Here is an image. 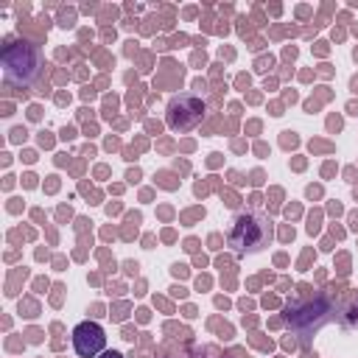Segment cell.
<instances>
[{"mask_svg": "<svg viewBox=\"0 0 358 358\" xmlns=\"http://www.w3.org/2000/svg\"><path fill=\"white\" fill-rule=\"evenodd\" d=\"M201 115H204V106L193 95H179L168 106V123H171V129H179V131L193 129L201 120Z\"/></svg>", "mask_w": 358, "mask_h": 358, "instance_id": "cell-3", "label": "cell"}, {"mask_svg": "<svg viewBox=\"0 0 358 358\" xmlns=\"http://www.w3.org/2000/svg\"><path fill=\"white\" fill-rule=\"evenodd\" d=\"M106 358H120V355L117 352H106Z\"/></svg>", "mask_w": 358, "mask_h": 358, "instance_id": "cell-5", "label": "cell"}, {"mask_svg": "<svg viewBox=\"0 0 358 358\" xmlns=\"http://www.w3.org/2000/svg\"><path fill=\"white\" fill-rule=\"evenodd\" d=\"M106 344V336L101 330V324L95 322H81L73 330V347L78 352V358H95Z\"/></svg>", "mask_w": 358, "mask_h": 358, "instance_id": "cell-4", "label": "cell"}, {"mask_svg": "<svg viewBox=\"0 0 358 358\" xmlns=\"http://www.w3.org/2000/svg\"><path fill=\"white\" fill-rule=\"evenodd\" d=\"M42 59L36 45L31 42H11L3 50V78L8 87H28L39 76Z\"/></svg>", "mask_w": 358, "mask_h": 358, "instance_id": "cell-1", "label": "cell"}, {"mask_svg": "<svg viewBox=\"0 0 358 358\" xmlns=\"http://www.w3.org/2000/svg\"><path fill=\"white\" fill-rule=\"evenodd\" d=\"M268 241V221L260 215H238L229 229V246L235 252H260Z\"/></svg>", "mask_w": 358, "mask_h": 358, "instance_id": "cell-2", "label": "cell"}]
</instances>
